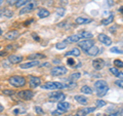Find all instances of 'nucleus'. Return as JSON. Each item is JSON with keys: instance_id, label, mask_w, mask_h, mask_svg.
<instances>
[{"instance_id": "1", "label": "nucleus", "mask_w": 123, "mask_h": 116, "mask_svg": "<svg viewBox=\"0 0 123 116\" xmlns=\"http://www.w3.org/2000/svg\"><path fill=\"white\" fill-rule=\"evenodd\" d=\"M41 87L43 90H63V88H66V84L65 83H61L57 82V81H48V82H45L44 84H41Z\"/></svg>"}, {"instance_id": "2", "label": "nucleus", "mask_w": 123, "mask_h": 116, "mask_svg": "<svg viewBox=\"0 0 123 116\" xmlns=\"http://www.w3.org/2000/svg\"><path fill=\"white\" fill-rule=\"evenodd\" d=\"M8 82L10 85H12L14 87H23L26 84V79H25V77H23V76L15 75V76L9 77Z\"/></svg>"}, {"instance_id": "3", "label": "nucleus", "mask_w": 123, "mask_h": 116, "mask_svg": "<svg viewBox=\"0 0 123 116\" xmlns=\"http://www.w3.org/2000/svg\"><path fill=\"white\" fill-rule=\"evenodd\" d=\"M37 6H38V2L35 1V0H31L28 4H26V6L24 7V8L21 9L20 14H25V13H31V11H33L34 9H36Z\"/></svg>"}, {"instance_id": "4", "label": "nucleus", "mask_w": 123, "mask_h": 116, "mask_svg": "<svg viewBox=\"0 0 123 116\" xmlns=\"http://www.w3.org/2000/svg\"><path fill=\"white\" fill-rule=\"evenodd\" d=\"M65 98H66L65 94L60 91H55L49 95V101L50 102H63Z\"/></svg>"}, {"instance_id": "5", "label": "nucleus", "mask_w": 123, "mask_h": 116, "mask_svg": "<svg viewBox=\"0 0 123 116\" xmlns=\"http://www.w3.org/2000/svg\"><path fill=\"white\" fill-rule=\"evenodd\" d=\"M67 72H68V70L66 67H64V66H57V67H55L50 71V74L52 76H61V75L66 74Z\"/></svg>"}, {"instance_id": "6", "label": "nucleus", "mask_w": 123, "mask_h": 116, "mask_svg": "<svg viewBox=\"0 0 123 116\" xmlns=\"http://www.w3.org/2000/svg\"><path fill=\"white\" fill-rule=\"evenodd\" d=\"M92 45H94V41L91 40V39H85V40L78 42V46L80 48H82L84 52H86L87 49H89Z\"/></svg>"}, {"instance_id": "7", "label": "nucleus", "mask_w": 123, "mask_h": 116, "mask_svg": "<svg viewBox=\"0 0 123 116\" xmlns=\"http://www.w3.org/2000/svg\"><path fill=\"white\" fill-rule=\"evenodd\" d=\"M18 96L20 97L23 100H31L34 97V91L30 90H21L18 92Z\"/></svg>"}, {"instance_id": "8", "label": "nucleus", "mask_w": 123, "mask_h": 116, "mask_svg": "<svg viewBox=\"0 0 123 116\" xmlns=\"http://www.w3.org/2000/svg\"><path fill=\"white\" fill-rule=\"evenodd\" d=\"M18 36H20V33L17 30H10L4 34V37L8 40H15Z\"/></svg>"}, {"instance_id": "9", "label": "nucleus", "mask_w": 123, "mask_h": 116, "mask_svg": "<svg viewBox=\"0 0 123 116\" xmlns=\"http://www.w3.org/2000/svg\"><path fill=\"white\" fill-rule=\"evenodd\" d=\"M92 66H93L94 70H102V69L105 67V61L103 59H95L92 61Z\"/></svg>"}, {"instance_id": "10", "label": "nucleus", "mask_w": 123, "mask_h": 116, "mask_svg": "<svg viewBox=\"0 0 123 116\" xmlns=\"http://www.w3.org/2000/svg\"><path fill=\"white\" fill-rule=\"evenodd\" d=\"M98 40L101 41L104 45L110 46L111 44H112V39H111V38L108 35H106V34H99V35L98 36Z\"/></svg>"}, {"instance_id": "11", "label": "nucleus", "mask_w": 123, "mask_h": 116, "mask_svg": "<svg viewBox=\"0 0 123 116\" xmlns=\"http://www.w3.org/2000/svg\"><path fill=\"white\" fill-rule=\"evenodd\" d=\"M40 65V63L38 61H31V62H27V63L21 64L20 68L21 69H29V68H33V67H38Z\"/></svg>"}, {"instance_id": "12", "label": "nucleus", "mask_w": 123, "mask_h": 116, "mask_svg": "<svg viewBox=\"0 0 123 116\" xmlns=\"http://www.w3.org/2000/svg\"><path fill=\"white\" fill-rule=\"evenodd\" d=\"M29 85H30V87H32V88H35L37 86L41 85V79L39 78V77H34V76H32L30 78Z\"/></svg>"}, {"instance_id": "13", "label": "nucleus", "mask_w": 123, "mask_h": 116, "mask_svg": "<svg viewBox=\"0 0 123 116\" xmlns=\"http://www.w3.org/2000/svg\"><path fill=\"white\" fill-rule=\"evenodd\" d=\"M80 39H81V36H80V34H74V35H71L69 36L66 40H65V42L68 44V43H74V42H78Z\"/></svg>"}, {"instance_id": "14", "label": "nucleus", "mask_w": 123, "mask_h": 116, "mask_svg": "<svg viewBox=\"0 0 123 116\" xmlns=\"http://www.w3.org/2000/svg\"><path fill=\"white\" fill-rule=\"evenodd\" d=\"M95 110V108L94 107H88V108H83V109L81 110H79L78 111V114L77 115H79V116H86L87 114H89V113H92Z\"/></svg>"}, {"instance_id": "15", "label": "nucleus", "mask_w": 123, "mask_h": 116, "mask_svg": "<svg viewBox=\"0 0 123 116\" xmlns=\"http://www.w3.org/2000/svg\"><path fill=\"white\" fill-rule=\"evenodd\" d=\"M88 56H90V57H94V56H97L99 53V48L98 47L97 45H92L91 47L89 49H87V51L85 52Z\"/></svg>"}, {"instance_id": "16", "label": "nucleus", "mask_w": 123, "mask_h": 116, "mask_svg": "<svg viewBox=\"0 0 123 116\" xmlns=\"http://www.w3.org/2000/svg\"><path fill=\"white\" fill-rule=\"evenodd\" d=\"M8 61L11 64H20L23 61V57L22 56H17V55H12L8 57Z\"/></svg>"}, {"instance_id": "17", "label": "nucleus", "mask_w": 123, "mask_h": 116, "mask_svg": "<svg viewBox=\"0 0 123 116\" xmlns=\"http://www.w3.org/2000/svg\"><path fill=\"white\" fill-rule=\"evenodd\" d=\"M57 109H60V110H63L65 112H67L69 109H70V103H68V102H59L57 103Z\"/></svg>"}, {"instance_id": "18", "label": "nucleus", "mask_w": 123, "mask_h": 116, "mask_svg": "<svg viewBox=\"0 0 123 116\" xmlns=\"http://www.w3.org/2000/svg\"><path fill=\"white\" fill-rule=\"evenodd\" d=\"M75 22H76L78 25H82V24H88V23H91L92 20H91V19H88V18L79 17V18H77V19H76Z\"/></svg>"}, {"instance_id": "19", "label": "nucleus", "mask_w": 123, "mask_h": 116, "mask_svg": "<svg viewBox=\"0 0 123 116\" xmlns=\"http://www.w3.org/2000/svg\"><path fill=\"white\" fill-rule=\"evenodd\" d=\"M108 84H107V82L105 80H102V79H99V80H97L94 82V87H95V90H101V88H103V87H105V86H107Z\"/></svg>"}, {"instance_id": "20", "label": "nucleus", "mask_w": 123, "mask_h": 116, "mask_svg": "<svg viewBox=\"0 0 123 116\" xmlns=\"http://www.w3.org/2000/svg\"><path fill=\"white\" fill-rule=\"evenodd\" d=\"M75 100H76V101L78 102L79 104H81V105H86L87 102H88L86 97H84V96H80V95L75 96Z\"/></svg>"}, {"instance_id": "21", "label": "nucleus", "mask_w": 123, "mask_h": 116, "mask_svg": "<svg viewBox=\"0 0 123 116\" xmlns=\"http://www.w3.org/2000/svg\"><path fill=\"white\" fill-rule=\"evenodd\" d=\"M37 14H38V17H39L40 19H44V18H47L48 15L50 14V13H49V10L45 9V8H40Z\"/></svg>"}, {"instance_id": "22", "label": "nucleus", "mask_w": 123, "mask_h": 116, "mask_svg": "<svg viewBox=\"0 0 123 116\" xmlns=\"http://www.w3.org/2000/svg\"><path fill=\"white\" fill-rule=\"evenodd\" d=\"M28 59L38 61L39 59H45V56L42 55V53H32V55H30V56L28 57Z\"/></svg>"}, {"instance_id": "23", "label": "nucleus", "mask_w": 123, "mask_h": 116, "mask_svg": "<svg viewBox=\"0 0 123 116\" xmlns=\"http://www.w3.org/2000/svg\"><path fill=\"white\" fill-rule=\"evenodd\" d=\"M12 14H13L12 11L9 10V9H7V8L2 9L1 13H0V15H3L4 18H11V17H12Z\"/></svg>"}, {"instance_id": "24", "label": "nucleus", "mask_w": 123, "mask_h": 116, "mask_svg": "<svg viewBox=\"0 0 123 116\" xmlns=\"http://www.w3.org/2000/svg\"><path fill=\"white\" fill-rule=\"evenodd\" d=\"M113 20H114V15L111 13L109 17H107L106 19H104V20L102 21V23H103V25H106L107 26V25H110L111 23L113 22Z\"/></svg>"}, {"instance_id": "25", "label": "nucleus", "mask_w": 123, "mask_h": 116, "mask_svg": "<svg viewBox=\"0 0 123 116\" xmlns=\"http://www.w3.org/2000/svg\"><path fill=\"white\" fill-rule=\"evenodd\" d=\"M98 97H104V96H106L107 95V92L109 91V86H105V87H103L101 88V90H98Z\"/></svg>"}, {"instance_id": "26", "label": "nucleus", "mask_w": 123, "mask_h": 116, "mask_svg": "<svg viewBox=\"0 0 123 116\" xmlns=\"http://www.w3.org/2000/svg\"><path fill=\"white\" fill-rule=\"evenodd\" d=\"M66 56H75V57H79V56H80V51H79V48H73L72 51L66 52Z\"/></svg>"}, {"instance_id": "27", "label": "nucleus", "mask_w": 123, "mask_h": 116, "mask_svg": "<svg viewBox=\"0 0 123 116\" xmlns=\"http://www.w3.org/2000/svg\"><path fill=\"white\" fill-rule=\"evenodd\" d=\"M110 72L112 73L113 75H115L116 77H122V72H119V70L116 68V67H112V68H110Z\"/></svg>"}, {"instance_id": "28", "label": "nucleus", "mask_w": 123, "mask_h": 116, "mask_svg": "<svg viewBox=\"0 0 123 116\" xmlns=\"http://www.w3.org/2000/svg\"><path fill=\"white\" fill-rule=\"evenodd\" d=\"M31 1V0H18L17 1V3H15V6L18 7V8H20V7H22V6H24V5H26V4H28V3Z\"/></svg>"}, {"instance_id": "29", "label": "nucleus", "mask_w": 123, "mask_h": 116, "mask_svg": "<svg viewBox=\"0 0 123 116\" xmlns=\"http://www.w3.org/2000/svg\"><path fill=\"white\" fill-rule=\"evenodd\" d=\"M80 90H81V92H83V94H86V95H91L92 94V90L88 85H83Z\"/></svg>"}, {"instance_id": "30", "label": "nucleus", "mask_w": 123, "mask_h": 116, "mask_svg": "<svg viewBox=\"0 0 123 116\" xmlns=\"http://www.w3.org/2000/svg\"><path fill=\"white\" fill-rule=\"evenodd\" d=\"M79 34H80V36H81V38H85V39L92 37V34L90 32H88V31H83V32H80Z\"/></svg>"}, {"instance_id": "31", "label": "nucleus", "mask_w": 123, "mask_h": 116, "mask_svg": "<svg viewBox=\"0 0 123 116\" xmlns=\"http://www.w3.org/2000/svg\"><path fill=\"white\" fill-rule=\"evenodd\" d=\"M55 47L57 48V49H65L67 47V43L65 41H62V42H57V43L55 44Z\"/></svg>"}, {"instance_id": "32", "label": "nucleus", "mask_w": 123, "mask_h": 116, "mask_svg": "<svg viewBox=\"0 0 123 116\" xmlns=\"http://www.w3.org/2000/svg\"><path fill=\"white\" fill-rule=\"evenodd\" d=\"M80 77H81V74H80L79 72H76V73H73V74L70 76V80H78Z\"/></svg>"}, {"instance_id": "33", "label": "nucleus", "mask_w": 123, "mask_h": 116, "mask_svg": "<svg viewBox=\"0 0 123 116\" xmlns=\"http://www.w3.org/2000/svg\"><path fill=\"white\" fill-rule=\"evenodd\" d=\"M65 13H66L65 8H57L56 9V17L57 18H62L65 14Z\"/></svg>"}, {"instance_id": "34", "label": "nucleus", "mask_w": 123, "mask_h": 116, "mask_svg": "<svg viewBox=\"0 0 123 116\" xmlns=\"http://www.w3.org/2000/svg\"><path fill=\"white\" fill-rule=\"evenodd\" d=\"M106 102L103 101V100H98L97 101V108H103L104 106H106Z\"/></svg>"}, {"instance_id": "35", "label": "nucleus", "mask_w": 123, "mask_h": 116, "mask_svg": "<svg viewBox=\"0 0 123 116\" xmlns=\"http://www.w3.org/2000/svg\"><path fill=\"white\" fill-rule=\"evenodd\" d=\"M13 113H14V114L26 113V110H25V109H23V108H18V109H14V110H13Z\"/></svg>"}, {"instance_id": "36", "label": "nucleus", "mask_w": 123, "mask_h": 116, "mask_svg": "<svg viewBox=\"0 0 123 116\" xmlns=\"http://www.w3.org/2000/svg\"><path fill=\"white\" fill-rule=\"evenodd\" d=\"M110 52H114V53H122V51L121 49H119L118 47H111V49H110Z\"/></svg>"}, {"instance_id": "37", "label": "nucleus", "mask_w": 123, "mask_h": 116, "mask_svg": "<svg viewBox=\"0 0 123 116\" xmlns=\"http://www.w3.org/2000/svg\"><path fill=\"white\" fill-rule=\"evenodd\" d=\"M3 95H6V96H12L14 95V90H3Z\"/></svg>"}, {"instance_id": "38", "label": "nucleus", "mask_w": 123, "mask_h": 116, "mask_svg": "<svg viewBox=\"0 0 123 116\" xmlns=\"http://www.w3.org/2000/svg\"><path fill=\"white\" fill-rule=\"evenodd\" d=\"M114 65L116 66V67H119V68L123 67V63H122V61H120V60H115L114 61Z\"/></svg>"}, {"instance_id": "39", "label": "nucleus", "mask_w": 123, "mask_h": 116, "mask_svg": "<svg viewBox=\"0 0 123 116\" xmlns=\"http://www.w3.org/2000/svg\"><path fill=\"white\" fill-rule=\"evenodd\" d=\"M64 113H66V112L63 111V110L56 109L55 111H53V112H52V115H62V114H64Z\"/></svg>"}, {"instance_id": "40", "label": "nucleus", "mask_w": 123, "mask_h": 116, "mask_svg": "<svg viewBox=\"0 0 123 116\" xmlns=\"http://www.w3.org/2000/svg\"><path fill=\"white\" fill-rule=\"evenodd\" d=\"M35 112H36V113H38V114H43L44 113L43 109H42L41 107H39V106H36L35 107Z\"/></svg>"}, {"instance_id": "41", "label": "nucleus", "mask_w": 123, "mask_h": 116, "mask_svg": "<svg viewBox=\"0 0 123 116\" xmlns=\"http://www.w3.org/2000/svg\"><path fill=\"white\" fill-rule=\"evenodd\" d=\"M17 1H18V0H7V3L10 4V5H12V4H15Z\"/></svg>"}, {"instance_id": "42", "label": "nucleus", "mask_w": 123, "mask_h": 116, "mask_svg": "<svg viewBox=\"0 0 123 116\" xmlns=\"http://www.w3.org/2000/svg\"><path fill=\"white\" fill-rule=\"evenodd\" d=\"M115 83H116L118 86L122 87V79H121V78H120V80H117V81H116V82H115Z\"/></svg>"}, {"instance_id": "43", "label": "nucleus", "mask_w": 123, "mask_h": 116, "mask_svg": "<svg viewBox=\"0 0 123 116\" xmlns=\"http://www.w3.org/2000/svg\"><path fill=\"white\" fill-rule=\"evenodd\" d=\"M67 63H68L69 65H74V60H73V59H68Z\"/></svg>"}, {"instance_id": "44", "label": "nucleus", "mask_w": 123, "mask_h": 116, "mask_svg": "<svg viewBox=\"0 0 123 116\" xmlns=\"http://www.w3.org/2000/svg\"><path fill=\"white\" fill-rule=\"evenodd\" d=\"M32 35H33V37H34V38H35V40H39V37L36 36V35H35V33H33Z\"/></svg>"}, {"instance_id": "45", "label": "nucleus", "mask_w": 123, "mask_h": 116, "mask_svg": "<svg viewBox=\"0 0 123 116\" xmlns=\"http://www.w3.org/2000/svg\"><path fill=\"white\" fill-rule=\"evenodd\" d=\"M41 66H42V67H45V66H49V64L48 63H44V64H42Z\"/></svg>"}, {"instance_id": "46", "label": "nucleus", "mask_w": 123, "mask_h": 116, "mask_svg": "<svg viewBox=\"0 0 123 116\" xmlns=\"http://www.w3.org/2000/svg\"><path fill=\"white\" fill-rule=\"evenodd\" d=\"M1 111H3V106L0 104V112H1Z\"/></svg>"}, {"instance_id": "47", "label": "nucleus", "mask_w": 123, "mask_h": 116, "mask_svg": "<svg viewBox=\"0 0 123 116\" xmlns=\"http://www.w3.org/2000/svg\"><path fill=\"white\" fill-rule=\"evenodd\" d=\"M3 2H4V0H0V5H1Z\"/></svg>"}, {"instance_id": "48", "label": "nucleus", "mask_w": 123, "mask_h": 116, "mask_svg": "<svg viewBox=\"0 0 123 116\" xmlns=\"http://www.w3.org/2000/svg\"><path fill=\"white\" fill-rule=\"evenodd\" d=\"M5 55V52H0V56H4Z\"/></svg>"}, {"instance_id": "49", "label": "nucleus", "mask_w": 123, "mask_h": 116, "mask_svg": "<svg viewBox=\"0 0 123 116\" xmlns=\"http://www.w3.org/2000/svg\"><path fill=\"white\" fill-rule=\"evenodd\" d=\"M68 116H79V115H68Z\"/></svg>"}, {"instance_id": "50", "label": "nucleus", "mask_w": 123, "mask_h": 116, "mask_svg": "<svg viewBox=\"0 0 123 116\" xmlns=\"http://www.w3.org/2000/svg\"><path fill=\"white\" fill-rule=\"evenodd\" d=\"M1 34H2V32H1V29H0V35H1Z\"/></svg>"}, {"instance_id": "51", "label": "nucleus", "mask_w": 123, "mask_h": 116, "mask_svg": "<svg viewBox=\"0 0 123 116\" xmlns=\"http://www.w3.org/2000/svg\"><path fill=\"white\" fill-rule=\"evenodd\" d=\"M0 48H1V45H0Z\"/></svg>"}]
</instances>
